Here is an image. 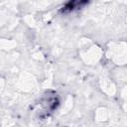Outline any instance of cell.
Here are the masks:
<instances>
[{
    "mask_svg": "<svg viewBox=\"0 0 127 127\" xmlns=\"http://www.w3.org/2000/svg\"><path fill=\"white\" fill-rule=\"evenodd\" d=\"M86 4V2H81V1H72V2H67L64 6H63L62 8V12L63 13H67L70 11H73L77 8H79L81 5Z\"/></svg>",
    "mask_w": 127,
    "mask_h": 127,
    "instance_id": "6da1fadb",
    "label": "cell"
}]
</instances>
